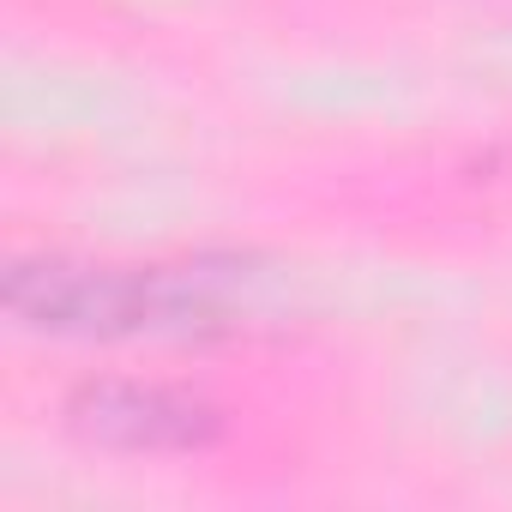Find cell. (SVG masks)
Segmentation results:
<instances>
[{"instance_id": "1", "label": "cell", "mask_w": 512, "mask_h": 512, "mask_svg": "<svg viewBox=\"0 0 512 512\" xmlns=\"http://www.w3.org/2000/svg\"><path fill=\"white\" fill-rule=\"evenodd\" d=\"M79 422L115 446H193L211 434V416L163 386H97L79 398Z\"/></svg>"}]
</instances>
